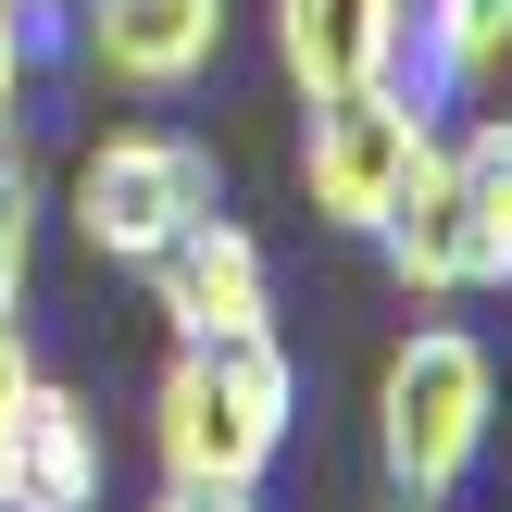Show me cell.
Here are the masks:
<instances>
[{
	"label": "cell",
	"mask_w": 512,
	"mask_h": 512,
	"mask_svg": "<svg viewBox=\"0 0 512 512\" xmlns=\"http://www.w3.org/2000/svg\"><path fill=\"white\" fill-rule=\"evenodd\" d=\"M300 425V375L275 350V325L238 338H175L163 400H150V450H163V488H263L288 463Z\"/></svg>",
	"instance_id": "6da1fadb"
},
{
	"label": "cell",
	"mask_w": 512,
	"mask_h": 512,
	"mask_svg": "<svg viewBox=\"0 0 512 512\" xmlns=\"http://www.w3.org/2000/svg\"><path fill=\"white\" fill-rule=\"evenodd\" d=\"M388 275L413 300H463V288H512V113H475L438 163L400 188V213L375 225Z\"/></svg>",
	"instance_id": "7a4b0ae2"
},
{
	"label": "cell",
	"mask_w": 512,
	"mask_h": 512,
	"mask_svg": "<svg viewBox=\"0 0 512 512\" xmlns=\"http://www.w3.org/2000/svg\"><path fill=\"white\" fill-rule=\"evenodd\" d=\"M488 413H500L488 338H463V325H413V338L388 350V375H375V463H388V488L438 512L475 475V450H488Z\"/></svg>",
	"instance_id": "3957f363"
},
{
	"label": "cell",
	"mask_w": 512,
	"mask_h": 512,
	"mask_svg": "<svg viewBox=\"0 0 512 512\" xmlns=\"http://www.w3.org/2000/svg\"><path fill=\"white\" fill-rule=\"evenodd\" d=\"M200 213H225V175H213V150H200L188 125H113V138L75 163V238H88L100 263H150V250H175Z\"/></svg>",
	"instance_id": "277c9868"
},
{
	"label": "cell",
	"mask_w": 512,
	"mask_h": 512,
	"mask_svg": "<svg viewBox=\"0 0 512 512\" xmlns=\"http://www.w3.org/2000/svg\"><path fill=\"white\" fill-rule=\"evenodd\" d=\"M425 163H438V125H425L388 75H375V88H325L313 125H300V188H313V213L350 225V238H375Z\"/></svg>",
	"instance_id": "5b68a950"
},
{
	"label": "cell",
	"mask_w": 512,
	"mask_h": 512,
	"mask_svg": "<svg viewBox=\"0 0 512 512\" xmlns=\"http://www.w3.org/2000/svg\"><path fill=\"white\" fill-rule=\"evenodd\" d=\"M63 63L138 100H188L225 63V0H63Z\"/></svg>",
	"instance_id": "8992f818"
},
{
	"label": "cell",
	"mask_w": 512,
	"mask_h": 512,
	"mask_svg": "<svg viewBox=\"0 0 512 512\" xmlns=\"http://www.w3.org/2000/svg\"><path fill=\"white\" fill-rule=\"evenodd\" d=\"M150 313L175 338H238V325H275V275H263V238L238 213H200L175 250H150Z\"/></svg>",
	"instance_id": "52a82bcc"
},
{
	"label": "cell",
	"mask_w": 512,
	"mask_h": 512,
	"mask_svg": "<svg viewBox=\"0 0 512 512\" xmlns=\"http://www.w3.org/2000/svg\"><path fill=\"white\" fill-rule=\"evenodd\" d=\"M100 475H113L100 413L38 375V388L0 413V512H100Z\"/></svg>",
	"instance_id": "ba28073f"
},
{
	"label": "cell",
	"mask_w": 512,
	"mask_h": 512,
	"mask_svg": "<svg viewBox=\"0 0 512 512\" xmlns=\"http://www.w3.org/2000/svg\"><path fill=\"white\" fill-rule=\"evenodd\" d=\"M488 75H512V0H400V63H388V88L413 100L425 125L463 113Z\"/></svg>",
	"instance_id": "9c48e42d"
},
{
	"label": "cell",
	"mask_w": 512,
	"mask_h": 512,
	"mask_svg": "<svg viewBox=\"0 0 512 512\" xmlns=\"http://www.w3.org/2000/svg\"><path fill=\"white\" fill-rule=\"evenodd\" d=\"M263 13H275V63H288L300 100L375 88L400 63V0H263Z\"/></svg>",
	"instance_id": "30bf717a"
},
{
	"label": "cell",
	"mask_w": 512,
	"mask_h": 512,
	"mask_svg": "<svg viewBox=\"0 0 512 512\" xmlns=\"http://www.w3.org/2000/svg\"><path fill=\"white\" fill-rule=\"evenodd\" d=\"M25 275H38V163H25V138L0 125V313L25 300Z\"/></svg>",
	"instance_id": "8fae6325"
},
{
	"label": "cell",
	"mask_w": 512,
	"mask_h": 512,
	"mask_svg": "<svg viewBox=\"0 0 512 512\" xmlns=\"http://www.w3.org/2000/svg\"><path fill=\"white\" fill-rule=\"evenodd\" d=\"M150 512H250V488H163Z\"/></svg>",
	"instance_id": "7c38bea8"
},
{
	"label": "cell",
	"mask_w": 512,
	"mask_h": 512,
	"mask_svg": "<svg viewBox=\"0 0 512 512\" xmlns=\"http://www.w3.org/2000/svg\"><path fill=\"white\" fill-rule=\"evenodd\" d=\"M13 100H25V75H13V38H0V125H13Z\"/></svg>",
	"instance_id": "4fadbf2b"
},
{
	"label": "cell",
	"mask_w": 512,
	"mask_h": 512,
	"mask_svg": "<svg viewBox=\"0 0 512 512\" xmlns=\"http://www.w3.org/2000/svg\"><path fill=\"white\" fill-rule=\"evenodd\" d=\"M400 512H425V500H400Z\"/></svg>",
	"instance_id": "5bb4252c"
}]
</instances>
